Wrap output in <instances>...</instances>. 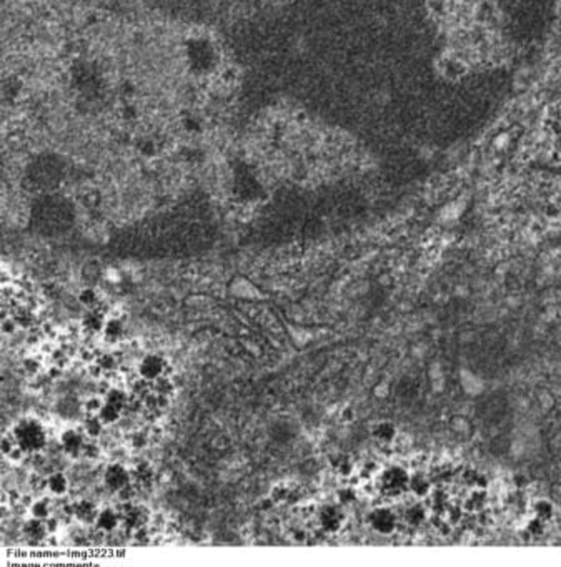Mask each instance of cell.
Returning a JSON list of instances; mask_svg holds the SVG:
<instances>
[{
    "instance_id": "cell-29",
    "label": "cell",
    "mask_w": 561,
    "mask_h": 567,
    "mask_svg": "<svg viewBox=\"0 0 561 567\" xmlns=\"http://www.w3.org/2000/svg\"><path fill=\"white\" fill-rule=\"evenodd\" d=\"M147 443L149 438L144 433H134V436H132V444H134V448H137V450H142V448L147 446Z\"/></svg>"
},
{
    "instance_id": "cell-3",
    "label": "cell",
    "mask_w": 561,
    "mask_h": 567,
    "mask_svg": "<svg viewBox=\"0 0 561 567\" xmlns=\"http://www.w3.org/2000/svg\"><path fill=\"white\" fill-rule=\"evenodd\" d=\"M317 519H318V526L322 527L323 532L337 534L343 526H345L347 516L340 505L327 504L318 509Z\"/></svg>"
},
{
    "instance_id": "cell-24",
    "label": "cell",
    "mask_w": 561,
    "mask_h": 567,
    "mask_svg": "<svg viewBox=\"0 0 561 567\" xmlns=\"http://www.w3.org/2000/svg\"><path fill=\"white\" fill-rule=\"evenodd\" d=\"M100 455H102L100 446H98L93 439L92 441L86 443V446H83V451H82V457H86V460H88V461H96L100 457Z\"/></svg>"
},
{
    "instance_id": "cell-28",
    "label": "cell",
    "mask_w": 561,
    "mask_h": 567,
    "mask_svg": "<svg viewBox=\"0 0 561 567\" xmlns=\"http://www.w3.org/2000/svg\"><path fill=\"white\" fill-rule=\"evenodd\" d=\"M23 370H25L27 375H35V373L40 371V363L35 360V358H27L25 361H23Z\"/></svg>"
},
{
    "instance_id": "cell-26",
    "label": "cell",
    "mask_w": 561,
    "mask_h": 567,
    "mask_svg": "<svg viewBox=\"0 0 561 567\" xmlns=\"http://www.w3.org/2000/svg\"><path fill=\"white\" fill-rule=\"evenodd\" d=\"M97 363L102 366L103 371H112L115 368V358L112 354H102V356L97 358Z\"/></svg>"
},
{
    "instance_id": "cell-23",
    "label": "cell",
    "mask_w": 561,
    "mask_h": 567,
    "mask_svg": "<svg viewBox=\"0 0 561 567\" xmlns=\"http://www.w3.org/2000/svg\"><path fill=\"white\" fill-rule=\"evenodd\" d=\"M337 498H338V503L343 504V505L353 504L358 499V493H357L355 488L348 486V488H343V489L338 491Z\"/></svg>"
},
{
    "instance_id": "cell-19",
    "label": "cell",
    "mask_w": 561,
    "mask_h": 567,
    "mask_svg": "<svg viewBox=\"0 0 561 567\" xmlns=\"http://www.w3.org/2000/svg\"><path fill=\"white\" fill-rule=\"evenodd\" d=\"M79 301L80 305L87 306V308H96L98 303V293L93 290V288H83V290L79 293Z\"/></svg>"
},
{
    "instance_id": "cell-7",
    "label": "cell",
    "mask_w": 561,
    "mask_h": 567,
    "mask_svg": "<svg viewBox=\"0 0 561 567\" xmlns=\"http://www.w3.org/2000/svg\"><path fill=\"white\" fill-rule=\"evenodd\" d=\"M86 438L83 434L77 431V429H65L60 436V446H62L64 452L74 460H79L82 457L83 446H86Z\"/></svg>"
},
{
    "instance_id": "cell-27",
    "label": "cell",
    "mask_w": 561,
    "mask_h": 567,
    "mask_svg": "<svg viewBox=\"0 0 561 567\" xmlns=\"http://www.w3.org/2000/svg\"><path fill=\"white\" fill-rule=\"evenodd\" d=\"M29 484L34 488V491H44L47 489V477L40 474H32L29 479Z\"/></svg>"
},
{
    "instance_id": "cell-15",
    "label": "cell",
    "mask_w": 561,
    "mask_h": 567,
    "mask_svg": "<svg viewBox=\"0 0 561 567\" xmlns=\"http://www.w3.org/2000/svg\"><path fill=\"white\" fill-rule=\"evenodd\" d=\"M103 428H105V424L100 419V416L98 414H92V416H87L86 419V424H83V431L91 439H97L102 436L103 433Z\"/></svg>"
},
{
    "instance_id": "cell-20",
    "label": "cell",
    "mask_w": 561,
    "mask_h": 567,
    "mask_svg": "<svg viewBox=\"0 0 561 567\" xmlns=\"http://www.w3.org/2000/svg\"><path fill=\"white\" fill-rule=\"evenodd\" d=\"M290 491H291V488H289V486L287 484H284V483H280V484H275L272 488V491H270V498L275 501V504H282V503H287V501H289V496H290Z\"/></svg>"
},
{
    "instance_id": "cell-5",
    "label": "cell",
    "mask_w": 561,
    "mask_h": 567,
    "mask_svg": "<svg viewBox=\"0 0 561 567\" xmlns=\"http://www.w3.org/2000/svg\"><path fill=\"white\" fill-rule=\"evenodd\" d=\"M103 483H105L108 489L119 493V491L134 483V479H132V472L125 466L114 462V464H108L105 471H103Z\"/></svg>"
},
{
    "instance_id": "cell-34",
    "label": "cell",
    "mask_w": 561,
    "mask_h": 567,
    "mask_svg": "<svg viewBox=\"0 0 561 567\" xmlns=\"http://www.w3.org/2000/svg\"><path fill=\"white\" fill-rule=\"evenodd\" d=\"M294 539L296 542L306 541V532L303 531V529H296V531H294Z\"/></svg>"
},
{
    "instance_id": "cell-8",
    "label": "cell",
    "mask_w": 561,
    "mask_h": 567,
    "mask_svg": "<svg viewBox=\"0 0 561 567\" xmlns=\"http://www.w3.org/2000/svg\"><path fill=\"white\" fill-rule=\"evenodd\" d=\"M100 509L91 499H80L74 503V518L82 524H96Z\"/></svg>"
},
{
    "instance_id": "cell-25",
    "label": "cell",
    "mask_w": 561,
    "mask_h": 567,
    "mask_svg": "<svg viewBox=\"0 0 561 567\" xmlns=\"http://www.w3.org/2000/svg\"><path fill=\"white\" fill-rule=\"evenodd\" d=\"M17 446H18V444H17V441H16V438H13L12 431L4 434V436H2V455H4V456L11 455V452H12L13 450H16Z\"/></svg>"
},
{
    "instance_id": "cell-33",
    "label": "cell",
    "mask_w": 561,
    "mask_h": 567,
    "mask_svg": "<svg viewBox=\"0 0 561 567\" xmlns=\"http://www.w3.org/2000/svg\"><path fill=\"white\" fill-rule=\"evenodd\" d=\"M45 526H47V531H49V534H52V532H55L59 529V521L55 518H47L45 519Z\"/></svg>"
},
{
    "instance_id": "cell-6",
    "label": "cell",
    "mask_w": 561,
    "mask_h": 567,
    "mask_svg": "<svg viewBox=\"0 0 561 567\" xmlns=\"http://www.w3.org/2000/svg\"><path fill=\"white\" fill-rule=\"evenodd\" d=\"M167 360L160 354H147L139 365V375L144 381H157L165 375L167 370Z\"/></svg>"
},
{
    "instance_id": "cell-11",
    "label": "cell",
    "mask_w": 561,
    "mask_h": 567,
    "mask_svg": "<svg viewBox=\"0 0 561 567\" xmlns=\"http://www.w3.org/2000/svg\"><path fill=\"white\" fill-rule=\"evenodd\" d=\"M105 323H107L105 316H103L102 311H98L96 308H88V311L83 315V318H82L83 329H87V332H91V333L103 332V326H105Z\"/></svg>"
},
{
    "instance_id": "cell-12",
    "label": "cell",
    "mask_w": 561,
    "mask_h": 567,
    "mask_svg": "<svg viewBox=\"0 0 561 567\" xmlns=\"http://www.w3.org/2000/svg\"><path fill=\"white\" fill-rule=\"evenodd\" d=\"M132 472V479L137 486H142V488H149L154 481V467L149 464V462H139Z\"/></svg>"
},
{
    "instance_id": "cell-9",
    "label": "cell",
    "mask_w": 561,
    "mask_h": 567,
    "mask_svg": "<svg viewBox=\"0 0 561 567\" xmlns=\"http://www.w3.org/2000/svg\"><path fill=\"white\" fill-rule=\"evenodd\" d=\"M120 524H122L120 513L115 511V509H112V508H105V509H100V513H98L96 526L98 527V531H102V532H112V531H115Z\"/></svg>"
},
{
    "instance_id": "cell-22",
    "label": "cell",
    "mask_w": 561,
    "mask_h": 567,
    "mask_svg": "<svg viewBox=\"0 0 561 567\" xmlns=\"http://www.w3.org/2000/svg\"><path fill=\"white\" fill-rule=\"evenodd\" d=\"M103 403H105V399L98 398V396H92V398L86 399V403H83V411H86L87 416L98 414L103 408Z\"/></svg>"
},
{
    "instance_id": "cell-32",
    "label": "cell",
    "mask_w": 561,
    "mask_h": 567,
    "mask_svg": "<svg viewBox=\"0 0 561 567\" xmlns=\"http://www.w3.org/2000/svg\"><path fill=\"white\" fill-rule=\"evenodd\" d=\"M87 371H88V375H91L92 378H100V375H102V373H103L102 366L98 365L97 361H96V363H92V365L87 368Z\"/></svg>"
},
{
    "instance_id": "cell-1",
    "label": "cell",
    "mask_w": 561,
    "mask_h": 567,
    "mask_svg": "<svg viewBox=\"0 0 561 567\" xmlns=\"http://www.w3.org/2000/svg\"><path fill=\"white\" fill-rule=\"evenodd\" d=\"M366 493L378 504L366 522L376 534L403 542H451L480 526L487 491L475 472L428 460L391 461L362 469Z\"/></svg>"
},
{
    "instance_id": "cell-21",
    "label": "cell",
    "mask_w": 561,
    "mask_h": 567,
    "mask_svg": "<svg viewBox=\"0 0 561 567\" xmlns=\"http://www.w3.org/2000/svg\"><path fill=\"white\" fill-rule=\"evenodd\" d=\"M332 466L335 467V471H337L338 474L343 476V477L352 476V472H353V466H352V462L348 461L347 457H342V456L335 457V460L332 461Z\"/></svg>"
},
{
    "instance_id": "cell-30",
    "label": "cell",
    "mask_w": 561,
    "mask_h": 567,
    "mask_svg": "<svg viewBox=\"0 0 561 567\" xmlns=\"http://www.w3.org/2000/svg\"><path fill=\"white\" fill-rule=\"evenodd\" d=\"M18 323L13 318H6L2 321V333L4 334H13L17 332Z\"/></svg>"
},
{
    "instance_id": "cell-31",
    "label": "cell",
    "mask_w": 561,
    "mask_h": 567,
    "mask_svg": "<svg viewBox=\"0 0 561 567\" xmlns=\"http://www.w3.org/2000/svg\"><path fill=\"white\" fill-rule=\"evenodd\" d=\"M273 505H275V501H273L270 496H267V498L260 499V503H258V508H260V511H263V513L270 511Z\"/></svg>"
},
{
    "instance_id": "cell-4",
    "label": "cell",
    "mask_w": 561,
    "mask_h": 567,
    "mask_svg": "<svg viewBox=\"0 0 561 567\" xmlns=\"http://www.w3.org/2000/svg\"><path fill=\"white\" fill-rule=\"evenodd\" d=\"M120 521L129 531H137V529L144 527L149 519V513L144 505L134 504L132 501H127L120 505Z\"/></svg>"
},
{
    "instance_id": "cell-10",
    "label": "cell",
    "mask_w": 561,
    "mask_h": 567,
    "mask_svg": "<svg viewBox=\"0 0 561 567\" xmlns=\"http://www.w3.org/2000/svg\"><path fill=\"white\" fill-rule=\"evenodd\" d=\"M22 531H23V536H25L27 539L32 542H42L47 536H49L45 521H42V519H37V518H32V519H29V521H25Z\"/></svg>"
},
{
    "instance_id": "cell-2",
    "label": "cell",
    "mask_w": 561,
    "mask_h": 567,
    "mask_svg": "<svg viewBox=\"0 0 561 567\" xmlns=\"http://www.w3.org/2000/svg\"><path fill=\"white\" fill-rule=\"evenodd\" d=\"M12 434L18 446L27 455H37V452H40L47 443L44 424L34 418H23L21 421H17L16 426L12 428Z\"/></svg>"
},
{
    "instance_id": "cell-14",
    "label": "cell",
    "mask_w": 561,
    "mask_h": 567,
    "mask_svg": "<svg viewBox=\"0 0 561 567\" xmlns=\"http://www.w3.org/2000/svg\"><path fill=\"white\" fill-rule=\"evenodd\" d=\"M124 332H125L124 323L117 318H110V320H107L102 333H103V337L108 339V341L117 343L122 337H124Z\"/></svg>"
},
{
    "instance_id": "cell-18",
    "label": "cell",
    "mask_w": 561,
    "mask_h": 567,
    "mask_svg": "<svg viewBox=\"0 0 561 567\" xmlns=\"http://www.w3.org/2000/svg\"><path fill=\"white\" fill-rule=\"evenodd\" d=\"M103 399H105L107 403L115 404V406H119V408L125 409L127 396H125L124 391L119 390V387H110V390H108L105 393V398H103Z\"/></svg>"
},
{
    "instance_id": "cell-13",
    "label": "cell",
    "mask_w": 561,
    "mask_h": 567,
    "mask_svg": "<svg viewBox=\"0 0 561 567\" xmlns=\"http://www.w3.org/2000/svg\"><path fill=\"white\" fill-rule=\"evenodd\" d=\"M47 489L54 496H64L69 491V479L64 472H52L47 477Z\"/></svg>"
},
{
    "instance_id": "cell-16",
    "label": "cell",
    "mask_w": 561,
    "mask_h": 567,
    "mask_svg": "<svg viewBox=\"0 0 561 567\" xmlns=\"http://www.w3.org/2000/svg\"><path fill=\"white\" fill-rule=\"evenodd\" d=\"M122 414H124V409L119 408V406H115V404L107 403V401L103 403V408H102L100 413H98V416H100V419L103 421V424H105V426L119 421V419L122 418Z\"/></svg>"
},
{
    "instance_id": "cell-17",
    "label": "cell",
    "mask_w": 561,
    "mask_h": 567,
    "mask_svg": "<svg viewBox=\"0 0 561 567\" xmlns=\"http://www.w3.org/2000/svg\"><path fill=\"white\" fill-rule=\"evenodd\" d=\"M29 511L32 514V518H37V519H42V521H45L47 518H50V503H49V499H37V501H34V504L30 505Z\"/></svg>"
}]
</instances>
